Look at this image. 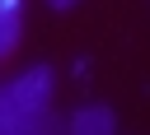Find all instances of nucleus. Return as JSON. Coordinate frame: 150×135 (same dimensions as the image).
<instances>
[{"label": "nucleus", "instance_id": "obj_1", "mask_svg": "<svg viewBox=\"0 0 150 135\" xmlns=\"http://www.w3.org/2000/svg\"><path fill=\"white\" fill-rule=\"evenodd\" d=\"M56 74L52 65H28L9 84H0V135H47L61 121L52 116Z\"/></svg>", "mask_w": 150, "mask_h": 135}, {"label": "nucleus", "instance_id": "obj_2", "mask_svg": "<svg viewBox=\"0 0 150 135\" xmlns=\"http://www.w3.org/2000/svg\"><path fill=\"white\" fill-rule=\"evenodd\" d=\"M66 130H70V135H112V130H117V112L103 107V102H84V107L70 112Z\"/></svg>", "mask_w": 150, "mask_h": 135}, {"label": "nucleus", "instance_id": "obj_3", "mask_svg": "<svg viewBox=\"0 0 150 135\" xmlns=\"http://www.w3.org/2000/svg\"><path fill=\"white\" fill-rule=\"evenodd\" d=\"M19 37H23V14H9V9H0V61L19 47Z\"/></svg>", "mask_w": 150, "mask_h": 135}, {"label": "nucleus", "instance_id": "obj_4", "mask_svg": "<svg viewBox=\"0 0 150 135\" xmlns=\"http://www.w3.org/2000/svg\"><path fill=\"white\" fill-rule=\"evenodd\" d=\"M0 9H9V14H23V0H0Z\"/></svg>", "mask_w": 150, "mask_h": 135}, {"label": "nucleus", "instance_id": "obj_5", "mask_svg": "<svg viewBox=\"0 0 150 135\" xmlns=\"http://www.w3.org/2000/svg\"><path fill=\"white\" fill-rule=\"evenodd\" d=\"M47 5H52V9H70L75 0H47Z\"/></svg>", "mask_w": 150, "mask_h": 135}]
</instances>
